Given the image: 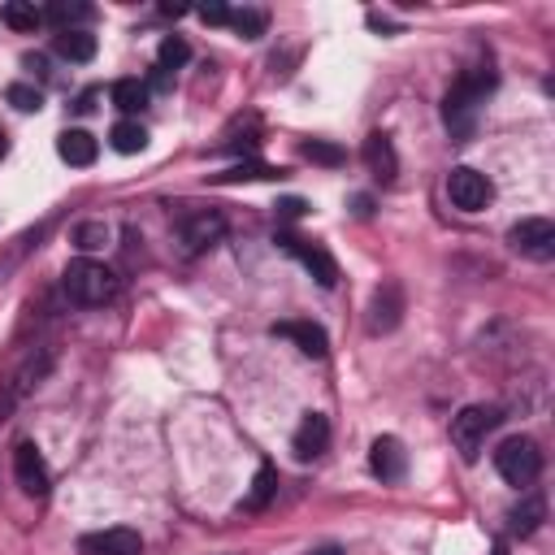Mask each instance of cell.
<instances>
[{
	"instance_id": "1",
	"label": "cell",
	"mask_w": 555,
	"mask_h": 555,
	"mask_svg": "<svg viewBox=\"0 0 555 555\" xmlns=\"http://www.w3.org/2000/svg\"><path fill=\"white\" fill-rule=\"evenodd\" d=\"M490 91H494V69H490V61L460 69V78L447 87V100H442V121H447L451 139H460V143L473 139L477 117H481V104H486Z\"/></svg>"
},
{
	"instance_id": "2",
	"label": "cell",
	"mask_w": 555,
	"mask_h": 555,
	"mask_svg": "<svg viewBox=\"0 0 555 555\" xmlns=\"http://www.w3.org/2000/svg\"><path fill=\"white\" fill-rule=\"evenodd\" d=\"M61 286H65V299L78 304V308H100L117 295V273L104 264V260H91V256H78L65 264L61 273Z\"/></svg>"
},
{
	"instance_id": "3",
	"label": "cell",
	"mask_w": 555,
	"mask_h": 555,
	"mask_svg": "<svg viewBox=\"0 0 555 555\" xmlns=\"http://www.w3.org/2000/svg\"><path fill=\"white\" fill-rule=\"evenodd\" d=\"M499 425V408H486V403H468L451 416V447L460 451L464 464H473L486 447V434Z\"/></svg>"
},
{
	"instance_id": "4",
	"label": "cell",
	"mask_w": 555,
	"mask_h": 555,
	"mask_svg": "<svg viewBox=\"0 0 555 555\" xmlns=\"http://www.w3.org/2000/svg\"><path fill=\"white\" fill-rule=\"evenodd\" d=\"M494 468H499V477L507 481V486H533L538 481V473H542V451H538V442L533 438H503L499 442V451H494Z\"/></svg>"
},
{
	"instance_id": "5",
	"label": "cell",
	"mask_w": 555,
	"mask_h": 555,
	"mask_svg": "<svg viewBox=\"0 0 555 555\" xmlns=\"http://www.w3.org/2000/svg\"><path fill=\"white\" fill-rule=\"evenodd\" d=\"M447 199H451L460 212H481V208L494 199V182H490L481 169H473V165H455V169L447 173Z\"/></svg>"
},
{
	"instance_id": "6",
	"label": "cell",
	"mask_w": 555,
	"mask_h": 555,
	"mask_svg": "<svg viewBox=\"0 0 555 555\" xmlns=\"http://www.w3.org/2000/svg\"><path fill=\"white\" fill-rule=\"evenodd\" d=\"M221 234H225V217L217 208H191V212L178 217V238H182L186 256L208 251L212 243H221Z\"/></svg>"
},
{
	"instance_id": "7",
	"label": "cell",
	"mask_w": 555,
	"mask_h": 555,
	"mask_svg": "<svg viewBox=\"0 0 555 555\" xmlns=\"http://www.w3.org/2000/svg\"><path fill=\"white\" fill-rule=\"evenodd\" d=\"M507 247L525 260H551L555 256V221L546 217H525L507 230Z\"/></svg>"
},
{
	"instance_id": "8",
	"label": "cell",
	"mask_w": 555,
	"mask_h": 555,
	"mask_svg": "<svg viewBox=\"0 0 555 555\" xmlns=\"http://www.w3.org/2000/svg\"><path fill=\"white\" fill-rule=\"evenodd\" d=\"M52 360H56V351H52L48 343H43V347H30V351L13 364V373L4 377V386H0V390H9L13 399H26V395H30V390L52 373Z\"/></svg>"
},
{
	"instance_id": "9",
	"label": "cell",
	"mask_w": 555,
	"mask_h": 555,
	"mask_svg": "<svg viewBox=\"0 0 555 555\" xmlns=\"http://www.w3.org/2000/svg\"><path fill=\"white\" fill-rule=\"evenodd\" d=\"M13 477H17V486H22L30 499H43L48 486H52L48 460H43V451H39L30 438H22V442L13 447Z\"/></svg>"
},
{
	"instance_id": "10",
	"label": "cell",
	"mask_w": 555,
	"mask_h": 555,
	"mask_svg": "<svg viewBox=\"0 0 555 555\" xmlns=\"http://www.w3.org/2000/svg\"><path fill=\"white\" fill-rule=\"evenodd\" d=\"M82 555H143V538L126 525H113V529H95V533H82L78 542Z\"/></svg>"
},
{
	"instance_id": "11",
	"label": "cell",
	"mask_w": 555,
	"mask_h": 555,
	"mask_svg": "<svg viewBox=\"0 0 555 555\" xmlns=\"http://www.w3.org/2000/svg\"><path fill=\"white\" fill-rule=\"evenodd\" d=\"M282 247L321 282V286H334L338 282V264H334V256L321 247V243H308V238H295V234H282Z\"/></svg>"
},
{
	"instance_id": "12",
	"label": "cell",
	"mask_w": 555,
	"mask_h": 555,
	"mask_svg": "<svg viewBox=\"0 0 555 555\" xmlns=\"http://www.w3.org/2000/svg\"><path fill=\"white\" fill-rule=\"evenodd\" d=\"M399 317H403V286L390 278L369 299V334H390L399 325Z\"/></svg>"
},
{
	"instance_id": "13",
	"label": "cell",
	"mask_w": 555,
	"mask_h": 555,
	"mask_svg": "<svg viewBox=\"0 0 555 555\" xmlns=\"http://www.w3.org/2000/svg\"><path fill=\"white\" fill-rule=\"evenodd\" d=\"M369 468H373V477H382V481H399V477L408 473V451H403V442L390 438V434L373 438V447H369Z\"/></svg>"
},
{
	"instance_id": "14",
	"label": "cell",
	"mask_w": 555,
	"mask_h": 555,
	"mask_svg": "<svg viewBox=\"0 0 555 555\" xmlns=\"http://www.w3.org/2000/svg\"><path fill=\"white\" fill-rule=\"evenodd\" d=\"M325 447H330V421L321 412H308L291 434V451L295 460H317Z\"/></svg>"
},
{
	"instance_id": "15",
	"label": "cell",
	"mask_w": 555,
	"mask_h": 555,
	"mask_svg": "<svg viewBox=\"0 0 555 555\" xmlns=\"http://www.w3.org/2000/svg\"><path fill=\"white\" fill-rule=\"evenodd\" d=\"M364 165H369V173H373L377 182H395V173H399V156H395L390 134L373 130V134L364 139Z\"/></svg>"
},
{
	"instance_id": "16",
	"label": "cell",
	"mask_w": 555,
	"mask_h": 555,
	"mask_svg": "<svg viewBox=\"0 0 555 555\" xmlns=\"http://www.w3.org/2000/svg\"><path fill=\"white\" fill-rule=\"evenodd\" d=\"M273 334L278 338H291L304 356H312V360H321L325 351H330V338H325V330L321 325H312V321H278L273 325Z\"/></svg>"
},
{
	"instance_id": "17",
	"label": "cell",
	"mask_w": 555,
	"mask_h": 555,
	"mask_svg": "<svg viewBox=\"0 0 555 555\" xmlns=\"http://www.w3.org/2000/svg\"><path fill=\"white\" fill-rule=\"evenodd\" d=\"M56 156L65 160V165H95V156H100V143H95V134L91 130H61V139H56Z\"/></svg>"
},
{
	"instance_id": "18",
	"label": "cell",
	"mask_w": 555,
	"mask_h": 555,
	"mask_svg": "<svg viewBox=\"0 0 555 555\" xmlns=\"http://www.w3.org/2000/svg\"><path fill=\"white\" fill-rule=\"evenodd\" d=\"M507 520H512V533H516V538L538 533V525L546 520V499H542L538 490H529V494H525V499L512 507V516H507Z\"/></svg>"
},
{
	"instance_id": "19",
	"label": "cell",
	"mask_w": 555,
	"mask_h": 555,
	"mask_svg": "<svg viewBox=\"0 0 555 555\" xmlns=\"http://www.w3.org/2000/svg\"><path fill=\"white\" fill-rule=\"evenodd\" d=\"M52 48H56V56H65V61H78V65H82V61H91V56H95V35H91V30H82V26H74V30H61Z\"/></svg>"
},
{
	"instance_id": "20",
	"label": "cell",
	"mask_w": 555,
	"mask_h": 555,
	"mask_svg": "<svg viewBox=\"0 0 555 555\" xmlns=\"http://www.w3.org/2000/svg\"><path fill=\"white\" fill-rule=\"evenodd\" d=\"M273 494H278V468L273 464H260L256 477H251V490L243 494V512H264Z\"/></svg>"
},
{
	"instance_id": "21",
	"label": "cell",
	"mask_w": 555,
	"mask_h": 555,
	"mask_svg": "<svg viewBox=\"0 0 555 555\" xmlns=\"http://www.w3.org/2000/svg\"><path fill=\"white\" fill-rule=\"evenodd\" d=\"M108 143H113V152L134 156V152H143V147H147V130H143L134 117H126V121H117V126L108 130Z\"/></svg>"
},
{
	"instance_id": "22",
	"label": "cell",
	"mask_w": 555,
	"mask_h": 555,
	"mask_svg": "<svg viewBox=\"0 0 555 555\" xmlns=\"http://www.w3.org/2000/svg\"><path fill=\"white\" fill-rule=\"evenodd\" d=\"M108 95L121 113H143L147 108V82H139V78H117Z\"/></svg>"
},
{
	"instance_id": "23",
	"label": "cell",
	"mask_w": 555,
	"mask_h": 555,
	"mask_svg": "<svg viewBox=\"0 0 555 555\" xmlns=\"http://www.w3.org/2000/svg\"><path fill=\"white\" fill-rule=\"evenodd\" d=\"M225 26H234L243 39H260L264 26H269V13L256 9V4H243V9H230V22H225Z\"/></svg>"
},
{
	"instance_id": "24",
	"label": "cell",
	"mask_w": 555,
	"mask_h": 555,
	"mask_svg": "<svg viewBox=\"0 0 555 555\" xmlns=\"http://www.w3.org/2000/svg\"><path fill=\"white\" fill-rule=\"evenodd\" d=\"M0 22L13 26V30H35L43 22V13L35 4H26V0H9V4H0Z\"/></svg>"
},
{
	"instance_id": "25",
	"label": "cell",
	"mask_w": 555,
	"mask_h": 555,
	"mask_svg": "<svg viewBox=\"0 0 555 555\" xmlns=\"http://www.w3.org/2000/svg\"><path fill=\"white\" fill-rule=\"evenodd\" d=\"M191 61V48H186V39L182 35H165L160 39V48H156V69H178V65H186Z\"/></svg>"
},
{
	"instance_id": "26",
	"label": "cell",
	"mask_w": 555,
	"mask_h": 555,
	"mask_svg": "<svg viewBox=\"0 0 555 555\" xmlns=\"http://www.w3.org/2000/svg\"><path fill=\"white\" fill-rule=\"evenodd\" d=\"M43 17H48V22H56L61 30H74V22H87V17H91V4H69V0H52V4L43 9Z\"/></svg>"
},
{
	"instance_id": "27",
	"label": "cell",
	"mask_w": 555,
	"mask_h": 555,
	"mask_svg": "<svg viewBox=\"0 0 555 555\" xmlns=\"http://www.w3.org/2000/svg\"><path fill=\"white\" fill-rule=\"evenodd\" d=\"M9 104H13L17 113H39L43 95H39V87H30V82H13V87H9Z\"/></svg>"
},
{
	"instance_id": "28",
	"label": "cell",
	"mask_w": 555,
	"mask_h": 555,
	"mask_svg": "<svg viewBox=\"0 0 555 555\" xmlns=\"http://www.w3.org/2000/svg\"><path fill=\"white\" fill-rule=\"evenodd\" d=\"M74 243H78L82 251H95V247L108 243V225H104V221H82V225L74 230Z\"/></svg>"
},
{
	"instance_id": "29",
	"label": "cell",
	"mask_w": 555,
	"mask_h": 555,
	"mask_svg": "<svg viewBox=\"0 0 555 555\" xmlns=\"http://www.w3.org/2000/svg\"><path fill=\"white\" fill-rule=\"evenodd\" d=\"M251 178H278V169L260 165V160H247V165H234L221 173V182H251Z\"/></svg>"
},
{
	"instance_id": "30",
	"label": "cell",
	"mask_w": 555,
	"mask_h": 555,
	"mask_svg": "<svg viewBox=\"0 0 555 555\" xmlns=\"http://www.w3.org/2000/svg\"><path fill=\"white\" fill-rule=\"evenodd\" d=\"M304 156H308V160H321V165H338V160H343V152H338V147L317 143V139H312V143H304Z\"/></svg>"
},
{
	"instance_id": "31",
	"label": "cell",
	"mask_w": 555,
	"mask_h": 555,
	"mask_svg": "<svg viewBox=\"0 0 555 555\" xmlns=\"http://www.w3.org/2000/svg\"><path fill=\"white\" fill-rule=\"evenodd\" d=\"M199 22H204V26H225V22H230V9H225V4H204V9H199Z\"/></svg>"
},
{
	"instance_id": "32",
	"label": "cell",
	"mask_w": 555,
	"mask_h": 555,
	"mask_svg": "<svg viewBox=\"0 0 555 555\" xmlns=\"http://www.w3.org/2000/svg\"><path fill=\"white\" fill-rule=\"evenodd\" d=\"M17 408V399L9 395V390H0V421H9V412Z\"/></svg>"
},
{
	"instance_id": "33",
	"label": "cell",
	"mask_w": 555,
	"mask_h": 555,
	"mask_svg": "<svg viewBox=\"0 0 555 555\" xmlns=\"http://www.w3.org/2000/svg\"><path fill=\"white\" fill-rule=\"evenodd\" d=\"M278 208H282V217H299V212H304V204H299V199H282Z\"/></svg>"
},
{
	"instance_id": "34",
	"label": "cell",
	"mask_w": 555,
	"mask_h": 555,
	"mask_svg": "<svg viewBox=\"0 0 555 555\" xmlns=\"http://www.w3.org/2000/svg\"><path fill=\"white\" fill-rule=\"evenodd\" d=\"M312 555H343L338 546H321V551H312Z\"/></svg>"
},
{
	"instance_id": "35",
	"label": "cell",
	"mask_w": 555,
	"mask_h": 555,
	"mask_svg": "<svg viewBox=\"0 0 555 555\" xmlns=\"http://www.w3.org/2000/svg\"><path fill=\"white\" fill-rule=\"evenodd\" d=\"M4 152H9V134L0 130V156H4Z\"/></svg>"
}]
</instances>
